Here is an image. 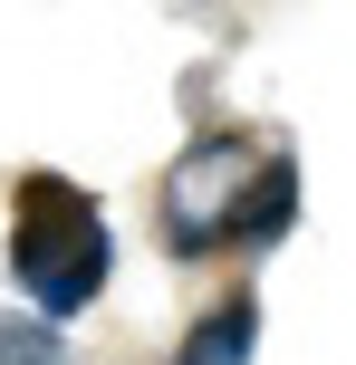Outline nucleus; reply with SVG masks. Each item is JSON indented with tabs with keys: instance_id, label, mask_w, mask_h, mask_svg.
<instances>
[{
	"instance_id": "nucleus-2",
	"label": "nucleus",
	"mask_w": 356,
	"mask_h": 365,
	"mask_svg": "<svg viewBox=\"0 0 356 365\" xmlns=\"http://www.w3.org/2000/svg\"><path fill=\"white\" fill-rule=\"evenodd\" d=\"M10 269H19V289H29V308L49 327L77 317L106 289V212L68 173H29L19 202H10Z\"/></svg>"
},
{
	"instance_id": "nucleus-4",
	"label": "nucleus",
	"mask_w": 356,
	"mask_h": 365,
	"mask_svg": "<svg viewBox=\"0 0 356 365\" xmlns=\"http://www.w3.org/2000/svg\"><path fill=\"white\" fill-rule=\"evenodd\" d=\"M0 365H77L49 317H0Z\"/></svg>"
},
{
	"instance_id": "nucleus-3",
	"label": "nucleus",
	"mask_w": 356,
	"mask_h": 365,
	"mask_svg": "<svg viewBox=\"0 0 356 365\" xmlns=\"http://www.w3.org/2000/svg\"><path fill=\"white\" fill-rule=\"evenodd\" d=\"M250 346H260V298H222V308H203L173 365H250Z\"/></svg>"
},
{
	"instance_id": "nucleus-1",
	"label": "nucleus",
	"mask_w": 356,
	"mask_h": 365,
	"mask_svg": "<svg viewBox=\"0 0 356 365\" xmlns=\"http://www.w3.org/2000/svg\"><path fill=\"white\" fill-rule=\"evenodd\" d=\"M154 221H164L173 259H212V250H260L299 221V164H289L270 135L212 125L193 135L164 164V192H154Z\"/></svg>"
}]
</instances>
